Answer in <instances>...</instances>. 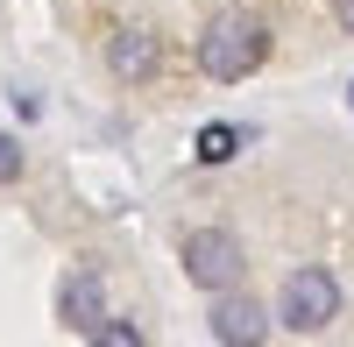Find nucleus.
<instances>
[{
	"instance_id": "423d86ee",
	"label": "nucleus",
	"mask_w": 354,
	"mask_h": 347,
	"mask_svg": "<svg viewBox=\"0 0 354 347\" xmlns=\"http://www.w3.org/2000/svg\"><path fill=\"white\" fill-rule=\"evenodd\" d=\"M156 36H149V28H121V36H113L106 43V64H113V78H149L156 71Z\"/></svg>"
},
{
	"instance_id": "39448f33",
	"label": "nucleus",
	"mask_w": 354,
	"mask_h": 347,
	"mask_svg": "<svg viewBox=\"0 0 354 347\" xmlns=\"http://www.w3.org/2000/svg\"><path fill=\"white\" fill-rule=\"evenodd\" d=\"M262 333H270V312H262L255 298H220L213 305V340L220 347H255Z\"/></svg>"
},
{
	"instance_id": "f03ea898",
	"label": "nucleus",
	"mask_w": 354,
	"mask_h": 347,
	"mask_svg": "<svg viewBox=\"0 0 354 347\" xmlns=\"http://www.w3.org/2000/svg\"><path fill=\"white\" fill-rule=\"evenodd\" d=\"M277 319H283L290 333H326V326L340 319V283H333L326 270H290Z\"/></svg>"
},
{
	"instance_id": "6e6552de",
	"label": "nucleus",
	"mask_w": 354,
	"mask_h": 347,
	"mask_svg": "<svg viewBox=\"0 0 354 347\" xmlns=\"http://www.w3.org/2000/svg\"><path fill=\"white\" fill-rule=\"evenodd\" d=\"M8 178H21V142L0 135V185H8Z\"/></svg>"
},
{
	"instance_id": "9d476101",
	"label": "nucleus",
	"mask_w": 354,
	"mask_h": 347,
	"mask_svg": "<svg viewBox=\"0 0 354 347\" xmlns=\"http://www.w3.org/2000/svg\"><path fill=\"white\" fill-rule=\"evenodd\" d=\"M340 28H347V36H354V0H340Z\"/></svg>"
},
{
	"instance_id": "9b49d317",
	"label": "nucleus",
	"mask_w": 354,
	"mask_h": 347,
	"mask_svg": "<svg viewBox=\"0 0 354 347\" xmlns=\"http://www.w3.org/2000/svg\"><path fill=\"white\" fill-rule=\"evenodd\" d=\"M347 100H354V85H347Z\"/></svg>"
},
{
	"instance_id": "20e7f679",
	"label": "nucleus",
	"mask_w": 354,
	"mask_h": 347,
	"mask_svg": "<svg viewBox=\"0 0 354 347\" xmlns=\"http://www.w3.org/2000/svg\"><path fill=\"white\" fill-rule=\"evenodd\" d=\"M57 319H64L71 333H85V340L100 333V319H106V291H100V276H93V270L64 276V291H57Z\"/></svg>"
},
{
	"instance_id": "0eeeda50",
	"label": "nucleus",
	"mask_w": 354,
	"mask_h": 347,
	"mask_svg": "<svg viewBox=\"0 0 354 347\" xmlns=\"http://www.w3.org/2000/svg\"><path fill=\"white\" fill-rule=\"evenodd\" d=\"M234 149H241V128H227V121L198 128V163H227Z\"/></svg>"
},
{
	"instance_id": "7ed1b4c3",
	"label": "nucleus",
	"mask_w": 354,
	"mask_h": 347,
	"mask_svg": "<svg viewBox=\"0 0 354 347\" xmlns=\"http://www.w3.org/2000/svg\"><path fill=\"white\" fill-rule=\"evenodd\" d=\"M185 276L198 291H227L234 276H241V241L227 234V227H198L185 234Z\"/></svg>"
},
{
	"instance_id": "f257e3e1",
	"label": "nucleus",
	"mask_w": 354,
	"mask_h": 347,
	"mask_svg": "<svg viewBox=\"0 0 354 347\" xmlns=\"http://www.w3.org/2000/svg\"><path fill=\"white\" fill-rule=\"evenodd\" d=\"M262 57H270V36H262L255 15H213V21H205V36H198V71L213 78V85L248 78Z\"/></svg>"
},
{
	"instance_id": "1a4fd4ad",
	"label": "nucleus",
	"mask_w": 354,
	"mask_h": 347,
	"mask_svg": "<svg viewBox=\"0 0 354 347\" xmlns=\"http://www.w3.org/2000/svg\"><path fill=\"white\" fill-rule=\"evenodd\" d=\"M93 340H106V347H142V333H135V326H106V319H100V333H93Z\"/></svg>"
}]
</instances>
